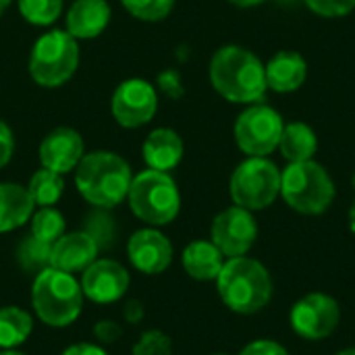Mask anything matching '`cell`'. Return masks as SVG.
I'll list each match as a JSON object with an SVG mask.
<instances>
[{
	"instance_id": "ab89813d",
	"label": "cell",
	"mask_w": 355,
	"mask_h": 355,
	"mask_svg": "<svg viewBox=\"0 0 355 355\" xmlns=\"http://www.w3.org/2000/svg\"><path fill=\"white\" fill-rule=\"evenodd\" d=\"M10 6V0H0V17L4 15V10Z\"/></svg>"
},
{
	"instance_id": "5bb4252c",
	"label": "cell",
	"mask_w": 355,
	"mask_h": 355,
	"mask_svg": "<svg viewBox=\"0 0 355 355\" xmlns=\"http://www.w3.org/2000/svg\"><path fill=\"white\" fill-rule=\"evenodd\" d=\"M173 254L171 239L154 227L135 231L127 241V258L141 275L164 272L173 262Z\"/></svg>"
},
{
	"instance_id": "44dd1931",
	"label": "cell",
	"mask_w": 355,
	"mask_h": 355,
	"mask_svg": "<svg viewBox=\"0 0 355 355\" xmlns=\"http://www.w3.org/2000/svg\"><path fill=\"white\" fill-rule=\"evenodd\" d=\"M33 206L35 204L29 198L27 187L17 183H0V235L29 223Z\"/></svg>"
},
{
	"instance_id": "2e32d148",
	"label": "cell",
	"mask_w": 355,
	"mask_h": 355,
	"mask_svg": "<svg viewBox=\"0 0 355 355\" xmlns=\"http://www.w3.org/2000/svg\"><path fill=\"white\" fill-rule=\"evenodd\" d=\"M100 245L87 231H71L52 243L50 266L64 272H83L96 258Z\"/></svg>"
},
{
	"instance_id": "4dcf8cb0",
	"label": "cell",
	"mask_w": 355,
	"mask_h": 355,
	"mask_svg": "<svg viewBox=\"0 0 355 355\" xmlns=\"http://www.w3.org/2000/svg\"><path fill=\"white\" fill-rule=\"evenodd\" d=\"M304 4L320 17H345L355 10V0H304Z\"/></svg>"
},
{
	"instance_id": "8fae6325",
	"label": "cell",
	"mask_w": 355,
	"mask_h": 355,
	"mask_svg": "<svg viewBox=\"0 0 355 355\" xmlns=\"http://www.w3.org/2000/svg\"><path fill=\"white\" fill-rule=\"evenodd\" d=\"M258 239V225L250 210L231 206L218 212L210 227V241L227 258L245 256Z\"/></svg>"
},
{
	"instance_id": "f1b7e54d",
	"label": "cell",
	"mask_w": 355,
	"mask_h": 355,
	"mask_svg": "<svg viewBox=\"0 0 355 355\" xmlns=\"http://www.w3.org/2000/svg\"><path fill=\"white\" fill-rule=\"evenodd\" d=\"M131 355H173V339L158 329H150L139 335Z\"/></svg>"
},
{
	"instance_id": "4316f807",
	"label": "cell",
	"mask_w": 355,
	"mask_h": 355,
	"mask_svg": "<svg viewBox=\"0 0 355 355\" xmlns=\"http://www.w3.org/2000/svg\"><path fill=\"white\" fill-rule=\"evenodd\" d=\"M21 17L35 25V27H48L62 15V0H17Z\"/></svg>"
},
{
	"instance_id": "cb8c5ba5",
	"label": "cell",
	"mask_w": 355,
	"mask_h": 355,
	"mask_svg": "<svg viewBox=\"0 0 355 355\" xmlns=\"http://www.w3.org/2000/svg\"><path fill=\"white\" fill-rule=\"evenodd\" d=\"M27 191L35 206H40V208L56 206L64 191V179H62V175L42 166L40 171H35L31 175V179L27 183Z\"/></svg>"
},
{
	"instance_id": "9a60e30c",
	"label": "cell",
	"mask_w": 355,
	"mask_h": 355,
	"mask_svg": "<svg viewBox=\"0 0 355 355\" xmlns=\"http://www.w3.org/2000/svg\"><path fill=\"white\" fill-rule=\"evenodd\" d=\"M85 156V144L79 131L71 127L52 129L40 144V162L44 168L67 175L77 168Z\"/></svg>"
},
{
	"instance_id": "74e56055",
	"label": "cell",
	"mask_w": 355,
	"mask_h": 355,
	"mask_svg": "<svg viewBox=\"0 0 355 355\" xmlns=\"http://www.w3.org/2000/svg\"><path fill=\"white\" fill-rule=\"evenodd\" d=\"M229 2L239 6V8H252V6H258V4H262L266 0H229Z\"/></svg>"
},
{
	"instance_id": "60d3db41",
	"label": "cell",
	"mask_w": 355,
	"mask_h": 355,
	"mask_svg": "<svg viewBox=\"0 0 355 355\" xmlns=\"http://www.w3.org/2000/svg\"><path fill=\"white\" fill-rule=\"evenodd\" d=\"M337 355H355V347L354 349H345V352H341V354Z\"/></svg>"
},
{
	"instance_id": "8d00e7d4",
	"label": "cell",
	"mask_w": 355,
	"mask_h": 355,
	"mask_svg": "<svg viewBox=\"0 0 355 355\" xmlns=\"http://www.w3.org/2000/svg\"><path fill=\"white\" fill-rule=\"evenodd\" d=\"M60 355H108V352L98 343H75Z\"/></svg>"
},
{
	"instance_id": "836d02e7",
	"label": "cell",
	"mask_w": 355,
	"mask_h": 355,
	"mask_svg": "<svg viewBox=\"0 0 355 355\" xmlns=\"http://www.w3.org/2000/svg\"><path fill=\"white\" fill-rule=\"evenodd\" d=\"M12 152H15L12 131H10V127L4 121H0V168H4L10 162Z\"/></svg>"
},
{
	"instance_id": "ee69618b",
	"label": "cell",
	"mask_w": 355,
	"mask_h": 355,
	"mask_svg": "<svg viewBox=\"0 0 355 355\" xmlns=\"http://www.w3.org/2000/svg\"><path fill=\"white\" fill-rule=\"evenodd\" d=\"M216 355H227V354H216Z\"/></svg>"
},
{
	"instance_id": "ac0fdd59",
	"label": "cell",
	"mask_w": 355,
	"mask_h": 355,
	"mask_svg": "<svg viewBox=\"0 0 355 355\" xmlns=\"http://www.w3.org/2000/svg\"><path fill=\"white\" fill-rule=\"evenodd\" d=\"M183 154H185L183 139L171 127L154 129L144 139V146H141V156L148 168L162 171V173H171L175 166H179V162L183 160Z\"/></svg>"
},
{
	"instance_id": "603a6c76",
	"label": "cell",
	"mask_w": 355,
	"mask_h": 355,
	"mask_svg": "<svg viewBox=\"0 0 355 355\" xmlns=\"http://www.w3.org/2000/svg\"><path fill=\"white\" fill-rule=\"evenodd\" d=\"M33 333V316L19 306L0 308V349H17Z\"/></svg>"
},
{
	"instance_id": "e0dca14e",
	"label": "cell",
	"mask_w": 355,
	"mask_h": 355,
	"mask_svg": "<svg viewBox=\"0 0 355 355\" xmlns=\"http://www.w3.org/2000/svg\"><path fill=\"white\" fill-rule=\"evenodd\" d=\"M110 4L106 0H73L67 10V31L79 40H94L110 23Z\"/></svg>"
},
{
	"instance_id": "e575fe53",
	"label": "cell",
	"mask_w": 355,
	"mask_h": 355,
	"mask_svg": "<svg viewBox=\"0 0 355 355\" xmlns=\"http://www.w3.org/2000/svg\"><path fill=\"white\" fill-rule=\"evenodd\" d=\"M158 83H160V89L171 96V98H179L183 94V85H181V79L175 71H166V73H160L158 77Z\"/></svg>"
},
{
	"instance_id": "4fadbf2b",
	"label": "cell",
	"mask_w": 355,
	"mask_h": 355,
	"mask_svg": "<svg viewBox=\"0 0 355 355\" xmlns=\"http://www.w3.org/2000/svg\"><path fill=\"white\" fill-rule=\"evenodd\" d=\"M83 297H87L94 304H114L125 297L131 285L129 270L110 258H96L81 275L79 279Z\"/></svg>"
},
{
	"instance_id": "5b68a950",
	"label": "cell",
	"mask_w": 355,
	"mask_h": 355,
	"mask_svg": "<svg viewBox=\"0 0 355 355\" xmlns=\"http://www.w3.org/2000/svg\"><path fill=\"white\" fill-rule=\"evenodd\" d=\"M127 202L131 212L150 227H164L179 216L181 193L168 173L146 168L133 177Z\"/></svg>"
},
{
	"instance_id": "1f68e13d",
	"label": "cell",
	"mask_w": 355,
	"mask_h": 355,
	"mask_svg": "<svg viewBox=\"0 0 355 355\" xmlns=\"http://www.w3.org/2000/svg\"><path fill=\"white\" fill-rule=\"evenodd\" d=\"M92 335L98 345H112L123 337V327L116 320H98L92 329Z\"/></svg>"
},
{
	"instance_id": "83f0119b",
	"label": "cell",
	"mask_w": 355,
	"mask_h": 355,
	"mask_svg": "<svg viewBox=\"0 0 355 355\" xmlns=\"http://www.w3.org/2000/svg\"><path fill=\"white\" fill-rule=\"evenodd\" d=\"M125 10L139 21H162L171 15L175 0H121Z\"/></svg>"
},
{
	"instance_id": "30bf717a",
	"label": "cell",
	"mask_w": 355,
	"mask_h": 355,
	"mask_svg": "<svg viewBox=\"0 0 355 355\" xmlns=\"http://www.w3.org/2000/svg\"><path fill=\"white\" fill-rule=\"evenodd\" d=\"M158 110V94L146 79L133 77L116 85L110 98L112 119L125 129L148 125Z\"/></svg>"
},
{
	"instance_id": "484cf974",
	"label": "cell",
	"mask_w": 355,
	"mask_h": 355,
	"mask_svg": "<svg viewBox=\"0 0 355 355\" xmlns=\"http://www.w3.org/2000/svg\"><path fill=\"white\" fill-rule=\"evenodd\" d=\"M31 223V235L42 239V241H48V243H54L56 239H60L64 233H67V223H64V216L54 208V206H48V208H40L31 214L29 218Z\"/></svg>"
},
{
	"instance_id": "b9f144b4",
	"label": "cell",
	"mask_w": 355,
	"mask_h": 355,
	"mask_svg": "<svg viewBox=\"0 0 355 355\" xmlns=\"http://www.w3.org/2000/svg\"><path fill=\"white\" fill-rule=\"evenodd\" d=\"M279 2H285V4H291V2H295V0H279Z\"/></svg>"
},
{
	"instance_id": "d4e9b609",
	"label": "cell",
	"mask_w": 355,
	"mask_h": 355,
	"mask_svg": "<svg viewBox=\"0 0 355 355\" xmlns=\"http://www.w3.org/2000/svg\"><path fill=\"white\" fill-rule=\"evenodd\" d=\"M50 258H52V243L42 241L31 233L25 235L17 245V262L25 272H33V275L42 272L44 268L50 266Z\"/></svg>"
},
{
	"instance_id": "52a82bcc",
	"label": "cell",
	"mask_w": 355,
	"mask_h": 355,
	"mask_svg": "<svg viewBox=\"0 0 355 355\" xmlns=\"http://www.w3.org/2000/svg\"><path fill=\"white\" fill-rule=\"evenodd\" d=\"M79 67V42L67 29H52L35 40L29 54V75L42 87L64 85Z\"/></svg>"
},
{
	"instance_id": "7402d4cb",
	"label": "cell",
	"mask_w": 355,
	"mask_h": 355,
	"mask_svg": "<svg viewBox=\"0 0 355 355\" xmlns=\"http://www.w3.org/2000/svg\"><path fill=\"white\" fill-rule=\"evenodd\" d=\"M279 150L289 162L314 160V154L318 150V137L308 123L295 121L283 127Z\"/></svg>"
},
{
	"instance_id": "f35d334b",
	"label": "cell",
	"mask_w": 355,
	"mask_h": 355,
	"mask_svg": "<svg viewBox=\"0 0 355 355\" xmlns=\"http://www.w3.org/2000/svg\"><path fill=\"white\" fill-rule=\"evenodd\" d=\"M0 355H27V354H23V352H19V349H2Z\"/></svg>"
},
{
	"instance_id": "8992f818",
	"label": "cell",
	"mask_w": 355,
	"mask_h": 355,
	"mask_svg": "<svg viewBox=\"0 0 355 355\" xmlns=\"http://www.w3.org/2000/svg\"><path fill=\"white\" fill-rule=\"evenodd\" d=\"M281 196L295 212L316 216L331 208L335 200V183L327 168L314 160L289 162L281 173Z\"/></svg>"
},
{
	"instance_id": "9c48e42d",
	"label": "cell",
	"mask_w": 355,
	"mask_h": 355,
	"mask_svg": "<svg viewBox=\"0 0 355 355\" xmlns=\"http://www.w3.org/2000/svg\"><path fill=\"white\" fill-rule=\"evenodd\" d=\"M281 114L266 104H250L235 121V141L237 148L248 156L266 158L279 148L283 133Z\"/></svg>"
},
{
	"instance_id": "7a4b0ae2",
	"label": "cell",
	"mask_w": 355,
	"mask_h": 355,
	"mask_svg": "<svg viewBox=\"0 0 355 355\" xmlns=\"http://www.w3.org/2000/svg\"><path fill=\"white\" fill-rule=\"evenodd\" d=\"M133 181L131 166L114 152H89L75 168V187L94 208L110 210L127 200Z\"/></svg>"
},
{
	"instance_id": "f546056e",
	"label": "cell",
	"mask_w": 355,
	"mask_h": 355,
	"mask_svg": "<svg viewBox=\"0 0 355 355\" xmlns=\"http://www.w3.org/2000/svg\"><path fill=\"white\" fill-rule=\"evenodd\" d=\"M83 231H87L96 239V243L100 245V250H104V248H108L112 243V237H114V220L108 216L106 210L96 208V212L89 214L87 227Z\"/></svg>"
},
{
	"instance_id": "7c38bea8",
	"label": "cell",
	"mask_w": 355,
	"mask_h": 355,
	"mask_svg": "<svg viewBox=\"0 0 355 355\" xmlns=\"http://www.w3.org/2000/svg\"><path fill=\"white\" fill-rule=\"evenodd\" d=\"M339 322L341 308L337 300L327 293H310L291 308V327L308 341H318L333 335Z\"/></svg>"
},
{
	"instance_id": "277c9868",
	"label": "cell",
	"mask_w": 355,
	"mask_h": 355,
	"mask_svg": "<svg viewBox=\"0 0 355 355\" xmlns=\"http://www.w3.org/2000/svg\"><path fill=\"white\" fill-rule=\"evenodd\" d=\"M216 289L223 304L237 314H256L272 297V281L264 264L239 256L229 258L216 277Z\"/></svg>"
},
{
	"instance_id": "3957f363",
	"label": "cell",
	"mask_w": 355,
	"mask_h": 355,
	"mask_svg": "<svg viewBox=\"0 0 355 355\" xmlns=\"http://www.w3.org/2000/svg\"><path fill=\"white\" fill-rule=\"evenodd\" d=\"M31 308L40 322L50 329L71 327L83 310L81 283L64 270L44 268L31 285Z\"/></svg>"
},
{
	"instance_id": "ffe728a7",
	"label": "cell",
	"mask_w": 355,
	"mask_h": 355,
	"mask_svg": "<svg viewBox=\"0 0 355 355\" xmlns=\"http://www.w3.org/2000/svg\"><path fill=\"white\" fill-rule=\"evenodd\" d=\"M183 268L185 272L193 279V281H216V277L223 270L225 264V256L223 252L208 239H196L191 241L181 256Z\"/></svg>"
},
{
	"instance_id": "6da1fadb",
	"label": "cell",
	"mask_w": 355,
	"mask_h": 355,
	"mask_svg": "<svg viewBox=\"0 0 355 355\" xmlns=\"http://www.w3.org/2000/svg\"><path fill=\"white\" fill-rule=\"evenodd\" d=\"M208 73L212 87L233 104H260L268 92L262 60L241 46L218 48L212 54Z\"/></svg>"
},
{
	"instance_id": "d6986e66",
	"label": "cell",
	"mask_w": 355,
	"mask_h": 355,
	"mask_svg": "<svg viewBox=\"0 0 355 355\" xmlns=\"http://www.w3.org/2000/svg\"><path fill=\"white\" fill-rule=\"evenodd\" d=\"M264 69H266L268 89H272L277 94H291V92L300 89L308 77V62L295 50L277 52L268 60V64H264Z\"/></svg>"
},
{
	"instance_id": "7bdbcfd3",
	"label": "cell",
	"mask_w": 355,
	"mask_h": 355,
	"mask_svg": "<svg viewBox=\"0 0 355 355\" xmlns=\"http://www.w3.org/2000/svg\"><path fill=\"white\" fill-rule=\"evenodd\" d=\"M352 183H354V189H355V173H354V179H352Z\"/></svg>"
},
{
	"instance_id": "d590c367",
	"label": "cell",
	"mask_w": 355,
	"mask_h": 355,
	"mask_svg": "<svg viewBox=\"0 0 355 355\" xmlns=\"http://www.w3.org/2000/svg\"><path fill=\"white\" fill-rule=\"evenodd\" d=\"M123 318L127 324H139L146 318V308L139 300H129L123 308Z\"/></svg>"
},
{
	"instance_id": "ba28073f",
	"label": "cell",
	"mask_w": 355,
	"mask_h": 355,
	"mask_svg": "<svg viewBox=\"0 0 355 355\" xmlns=\"http://www.w3.org/2000/svg\"><path fill=\"white\" fill-rule=\"evenodd\" d=\"M229 191L235 206L250 212L264 210L281 196V171L268 158L250 156L233 171Z\"/></svg>"
},
{
	"instance_id": "d6a6232c",
	"label": "cell",
	"mask_w": 355,
	"mask_h": 355,
	"mask_svg": "<svg viewBox=\"0 0 355 355\" xmlns=\"http://www.w3.org/2000/svg\"><path fill=\"white\" fill-rule=\"evenodd\" d=\"M239 355H289L287 349L275 341L268 339H260V341H252L250 345H245Z\"/></svg>"
}]
</instances>
